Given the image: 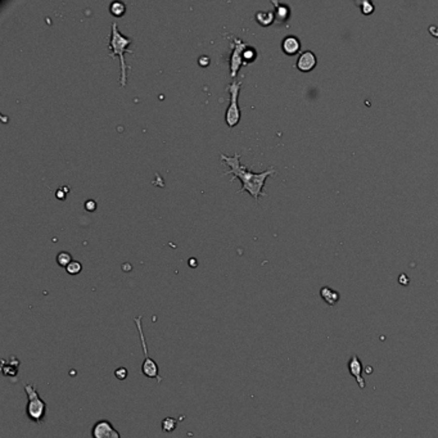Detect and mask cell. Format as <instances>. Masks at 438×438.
Wrapping results in <instances>:
<instances>
[{"label": "cell", "mask_w": 438, "mask_h": 438, "mask_svg": "<svg viewBox=\"0 0 438 438\" xmlns=\"http://www.w3.org/2000/svg\"><path fill=\"white\" fill-rule=\"evenodd\" d=\"M221 159L226 166H229L230 171L225 172L224 175H234L232 182L234 179L242 180V188L238 190V193L248 192L254 201H258L261 196H265L264 193V187H265V180L269 176L274 175L277 172V170L274 167H270L269 170L264 171L261 173L252 172L251 167H244L240 163V154L235 153L233 157H228L225 154H221Z\"/></svg>", "instance_id": "6da1fadb"}, {"label": "cell", "mask_w": 438, "mask_h": 438, "mask_svg": "<svg viewBox=\"0 0 438 438\" xmlns=\"http://www.w3.org/2000/svg\"><path fill=\"white\" fill-rule=\"evenodd\" d=\"M133 42L132 39L123 36L117 28V23H112V31H111V40H109V57H118L121 63V78L120 85L121 86H126L127 84V70L128 66L125 61V53H132V51H128L127 47Z\"/></svg>", "instance_id": "7a4b0ae2"}, {"label": "cell", "mask_w": 438, "mask_h": 438, "mask_svg": "<svg viewBox=\"0 0 438 438\" xmlns=\"http://www.w3.org/2000/svg\"><path fill=\"white\" fill-rule=\"evenodd\" d=\"M25 392L27 395V406H26L27 418L36 424L41 425L47 416V404L41 399L34 384H26Z\"/></svg>", "instance_id": "3957f363"}, {"label": "cell", "mask_w": 438, "mask_h": 438, "mask_svg": "<svg viewBox=\"0 0 438 438\" xmlns=\"http://www.w3.org/2000/svg\"><path fill=\"white\" fill-rule=\"evenodd\" d=\"M143 316H138L134 319V323L137 325V329L139 332V338H140V343H142V349L143 354H144V361H143L142 365V373L143 375H145L147 378H151V379H157V382H162V377H159V368L157 365L156 361L149 356L148 354V346H147V340H145L144 332H143Z\"/></svg>", "instance_id": "277c9868"}, {"label": "cell", "mask_w": 438, "mask_h": 438, "mask_svg": "<svg viewBox=\"0 0 438 438\" xmlns=\"http://www.w3.org/2000/svg\"><path fill=\"white\" fill-rule=\"evenodd\" d=\"M242 86V82H232L228 85V92L230 93V104L226 109L225 113V121L229 127H234L239 123L240 120V109L238 106V97H239V90Z\"/></svg>", "instance_id": "5b68a950"}, {"label": "cell", "mask_w": 438, "mask_h": 438, "mask_svg": "<svg viewBox=\"0 0 438 438\" xmlns=\"http://www.w3.org/2000/svg\"><path fill=\"white\" fill-rule=\"evenodd\" d=\"M247 44L243 42L242 40L238 37H233V53L230 57V76L233 78L237 77L238 71L242 67V64H244V59H243V53L247 49Z\"/></svg>", "instance_id": "8992f818"}, {"label": "cell", "mask_w": 438, "mask_h": 438, "mask_svg": "<svg viewBox=\"0 0 438 438\" xmlns=\"http://www.w3.org/2000/svg\"><path fill=\"white\" fill-rule=\"evenodd\" d=\"M93 438H121L120 432L109 420H99L93 425Z\"/></svg>", "instance_id": "52a82bcc"}, {"label": "cell", "mask_w": 438, "mask_h": 438, "mask_svg": "<svg viewBox=\"0 0 438 438\" xmlns=\"http://www.w3.org/2000/svg\"><path fill=\"white\" fill-rule=\"evenodd\" d=\"M348 370H349V374H351L352 377L355 378V380L358 382L359 387H360L361 389H364V388L366 387V383L363 377V363H361V360L359 359L358 355H352L351 359H349Z\"/></svg>", "instance_id": "ba28073f"}, {"label": "cell", "mask_w": 438, "mask_h": 438, "mask_svg": "<svg viewBox=\"0 0 438 438\" xmlns=\"http://www.w3.org/2000/svg\"><path fill=\"white\" fill-rule=\"evenodd\" d=\"M316 63H318V59H316V56L314 54V52L306 51L299 54L298 59H297L296 67L298 68L301 72H310V71H313L314 68L316 67Z\"/></svg>", "instance_id": "9c48e42d"}, {"label": "cell", "mask_w": 438, "mask_h": 438, "mask_svg": "<svg viewBox=\"0 0 438 438\" xmlns=\"http://www.w3.org/2000/svg\"><path fill=\"white\" fill-rule=\"evenodd\" d=\"M2 373H3L4 377H17L18 370H20L21 361L18 360L16 356H11L9 361L7 363V360H2Z\"/></svg>", "instance_id": "30bf717a"}, {"label": "cell", "mask_w": 438, "mask_h": 438, "mask_svg": "<svg viewBox=\"0 0 438 438\" xmlns=\"http://www.w3.org/2000/svg\"><path fill=\"white\" fill-rule=\"evenodd\" d=\"M282 49L288 56H294V54L298 53L299 49H301V42H299L298 37L292 36V35L284 37L282 42Z\"/></svg>", "instance_id": "8fae6325"}, {"label": "cell", "mask_w": 438, "mask_h": 438, "mask_svg": "<svg viewBox=\"0 0 438 438\" xmlns=\"http://www.w3.org/2000/svg\"><path fill=\"white\" fill-rule=\"evenodd\" d=\"M320 296L324 299V302H327L329 306H334L338 303L340 298V294L338 293L337 290L332 289L329 287H323L320 289Z\"/></svg>", "instance_id": "7c38bea8"}, {"label": "cell", "mask_w": 438, "mask_h": 438, "mask_svg": "<svg viewBox=\"0 0 438 438\" xmlns=\"http://www.w3.org/2000/svg\"><path fill=\"white\" fill-rule=\"evenodd\" d=\"M274 6L277 7V11H275V18H277L279 22H284L288 17H289V8L284 4H279L277 2H271Z\"/></svg>", "instance_id": "4fadbf2b"}, {"label": "cell", "mask_w": 438, "mask_h": 438, "mask_svg": "<svg viewBox=\"0 0 438 438\" xmlns=\"http://www.w3.org/2000/svg\"><path fill=\"white\" fill-rule=\"evenodd\" d=\"M256 20L259 25L270 26L275 20V14L273 12H258L256 14Z\"/></svg>", "instance_id": "5bb4252c"}, {"label": "cell", "mask_w": 438, "mask_h": 438, "mask_svg": "<svg viewBox=\"0 0 438 438\" xmlns=\"http://www.w3.org/2000/svg\"><path fill=\"white\" fill-rule=\"evenodd\" d=\"M176 425H178V421L175 418H171L167 416L162 420V430L165 433H171L176 429Z\"/></svg>", "instance_id": "9a60e30c"}, {"label": "cell", "mask_w": 438, "mask_h": 438, "mask_svg": "<svg viewBox=\"0 0 438 438\" xmlns=\"http://www.w3.org/2000/svg\"><path fill=\"white\" fill-rule=\"evenodd\" d=\"M109 12H111V14H113L115 17H121V16L125 14L126 6L123 3H121V2H115V3H112L111 7H109Z\"/></svg>", "instance_id": "2e32d148"}, {"label": "cell", "mask_w": 438, "mask_h": 438, "mask_svg": "<svg viewBox=\"0 0 438 438\" xmlns=\"http://www.w3.org/2000/svg\"><path fill=\"white\" fill-rule=\"evenodd\" d=\"M72 261V256H71V253H68V252H61V253H58V256H57V262H58V265L62 266V268H67Z\"/></svg>", "instance_id": "e0dca14e"}, {"label": "cell", "mask_w": 438, "mask_h": 438, "mask_svg": "<svg viewBox=\"0 0 438 438\" xmlns=\"http://www.w3.org/2000/svg\"><path fill=\"white\" fill-rule=\"evenodd\" d=\"M81 270H82V265H81L78 261H72V262L66 268V271H67L70 275H77V274L81 273Z\"/></svg>", "instance_id": "ac0fdd59"}, {"label": "cell", "mask_w": 438, "mask_h": 438, "mask_svg": "<svg viewBox=\"0 0 438 438\" xmlns=\"http://www.w3.org/2000/svg\"><path fill=\"white\" fill-rule=\"evenodd\" d=\"M360 7H361V12H363V14H365V16H369V14H371L373 12H374V6H373V3L369 2V0H364V2H361Z\"/></svg>", "instance_id": "d6986e66"}, {"label": "cell", "mask_w": 438, "mask_h": 438, "mask_svg": "<svg viewBox=\"0 0 438 438\" xmlns=\"http://www.w3.org/2000/svg\"><path fill=\"white\" fill-rule=\"evenodd\" d=\"M254 58H256V51H254V49H248V48H247L246 51H244V53H243V59L248 62V63H251V62L253 61ZM244 63H246V62H244Z\"/></svg>", "instance_id": "ffe728a7"}, {"label": "cell", "mask_w": 438, "mask_h": 438, "mask_svg": "<svg viewBox=\"0 0 438 438\" xmlns=\"http://www.w3.org/2000/svg\"><path fill=\"white\" fill-rule=\"evenodd\" d=\"M127 375H128L127 369L123 368V366H121V368H117V369H116V370H115V377L117 378V379H120V380H125L126 378H127Z\"/></svg>", "instance_id": "44dd1931"}, {"label": "cell", "mask_w": 438, "mask_h": 438, "mask_svg": "<svg viewBox=\"0 0 438 438\" xmlns=\"http://www.w3.org/2000/svg\"><path fill=\"white\" fill-rule=\"evenodd\" d=\"M85 209H86V211H90V212L95 211V209H97V202L93 201V199L86 201L85 202Z\"/></svg>", "instance_id": "7402d4cb"}, {"label": "cell", "mask_w": 438, "mask_h": 438, "mask_svg": "<svg viewBox=\"0 0 438 438\" xmlns=\"http://www.w3.org/2000/svg\"><path fill=\"white\" fill-rule=\"evenodd\" d=\"M399 283L401 285H409V283H410V280H409L408 275L406 274H401L399 278Z\"/></svg>", "instance_id": "603a6c76"}, {"label": "cell", "mask_w": 438, "mask_h": 438, "mask_svg": "<svg viewBox=\"0 0 438 438\" xmlns=\"http://www.w3.org/2000/svg\"><path fill=\"white\" fill-rule=\"evenodd\" d=\"M429 32L434 37H438V27H437V26H430V27H429Z\"/></svg>", "instance_id": "cb8c5ba5"}, {"label": "cell", "mask_w": 438, "mask_h": 438, "mask_svg": "<svg viewBox=\"0 0 438 438\" xmlns=\"http://www.w3.org/2000/svg\"><path fill=\"white\" fill-rule=\"evenodd\" d=\"M254 438H261V437H254Z\"/></svg>", "instance_id": "d4e9b609"}]
</instances>
